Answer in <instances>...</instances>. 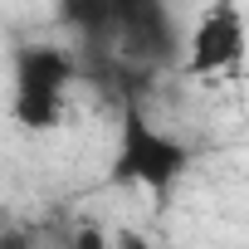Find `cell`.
Instances as JSON below:
<instances>
[{"label":"cell","instance_id":"1","mask_svg":"<svg viewBox=\"0 0 249 249\" xmlns=\"http://www.w3.org/2000/svg\"><path fill=\"white\" fill-rule=\"evenodd\" d=\"M186 166H191V147L176 142V137H166L157 122L137 107V98H127L107 181H112V186H137V191L166 196V191L186 176Z\"/></svg>","mask_w":249,"mask_h":249},{"label":"cell","instance_id":"2","mask_svg":"<svg viewBox=\"0 0 249 249\" xmlns=\"http://www.w3.org/2000/svg\"><path fill=\"white\" fill-rule=\"evenodd\" d=\"M10 78H15V98H10L15 122L30 132H49L64 117V88L78 78V59L64 44H20Z\"/></svg>","mask_w":249,"mask_h":249},{"label":"cell","instance_id":"3","mask_svg":"<svg viewBox=\"0 0 249 249\" xmlns=\"http://www.w3.org/2000/svg\"><path fill=\"white\" fill-rule=\"evenodd\" d=\"M244 20L234 5H210L200 15V25L186 39V73L191 78H210V73H230L244 59Z\"/></svg>","mask_w":249,"mask_h":249},{"label":"cell","instance_id":"4","mask_svg":"<svg viewBox=\"0 0 249 249\" xmlns=\"http://www.w3.org/2000/svg\"><path fill=\"white\" fill-rule=\"evenodd\" d=\"M117 30L127 35V49L142 59V64H171L176 59V39H171V15L152 0H127L117 5Z\"/></svg>","mask_w":249,"mask_h":249},{"label":"cell","instance_id":"5","mask_svg":"<svg viewBox=\"0 0 249 249\" xmlns=\"http://www.w3.org/2000/svg\"><path fill=\"white\" fill-rule=\"evenodd\" d=\"M59 15H64V25H73L83 35H103L117 25V5H107V0H69Z\"/></svg>","mask_w":249,"mask_h":249},{"label":"cell","instance_id":"6","mask_svg":"<svg viewBox=\"0 0 249 249\" xmlns=\"http://www.w3.org/2000/svg\"><path fill=\"white\" fill-rule=\"evenodd\" d=\"M64 249H112V239L103 234V225H78Z\"/></svg>","mask_w":249,"mask_h":249},{"label":"cell","instance_id":"7","mask_svg":"<svg viewBox=\"0 0 249 249\" xmlns=\"http://www.w3.org/2000/svg\"><path fill=\"white\" fill-rule=\"evenodd\" d=\"M112 249H152V239L142 230H112Z\"/></svg>","mask_w":249,"mask_h":249},{"label":"cell","instance_id":"8","mask_svg":"<svg viewBox=\"0 0 249 249\" xmlns=\"http://www.w3.org/2000/svg\"><path fill=\"white\" fill-rule=\"evenodd\" d=\"M0 249H35V239L25 230H0Z\"/></svg>","mask_w":249,"mask_h":249}]
</instances>
